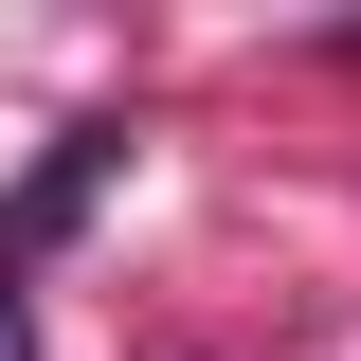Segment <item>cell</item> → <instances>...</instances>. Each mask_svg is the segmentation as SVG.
Wrapping results in <instances>:
<instances>
[{
    "label": "cell",
    "mask_w": 361,
    "mask_h": 361,
    "mask_svg": "<svg viewBox=\"0 0 361 361\" xmlns=\"http://www.w3.org/2000/svg\"><path fill=\"white\" fill-rule=\"evenodd\" d=\"M0 361H37V325H18V289H0Z\"/></svg>",
    "instance_id": "obj_2"
},
{
    "label": "cell",
    "mask_w": 361,
    "mask_h": 361,
    "mask_svg": "<svg viewBox=\"0 0 361 361\" xmlns=\"http://www.w3.org/2000/svg\"><path fill=\"white\" fill-rule=\"evenodd\" d=\"M109 163H127V127H73V145H54L37 180H18V217H0V253H18V235H73V217H90V180H109Z\"/></svg>",
    "instance_id": "obj_1"
}]
</instances>
